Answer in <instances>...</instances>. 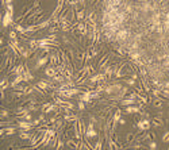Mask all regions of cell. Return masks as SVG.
<instances>
[{"mask_svg":"<svg viewBox=\"0 0 169 150\" xmlns=\"http://www.w3.org/2000/svg\"><path fill=\"white\" fill-rule=\"evenodd\" d=\"M18 127H19V131H30V130H33V123L30 122V120H18Z\"/></svg>","mask_w":169,"mask_h":150,"instance_id":"1","label":"cell"},{"mask_svg":"<svg viewBox=\"0 0 169 150\" xmlns=\"http://www.w3.org/2000/svg\"><path fill=\"white\" fill-rule=\"evenodd\" d=\"M49 61H50V54H46V56L41 57V58L37 61V64H35V66H34V69H39V68H42L43 65L49 64Z\"/></svg>","mask_w":169,"mask_h":150,"instance_id":"2","label":"cell"},{"mask_svg":"<svg viewBox=\"0 0 169 150\" xmlns=\"http://www.w3.org/2000/svg\"><path fill=\"white\" fill-rule=\"evenodd\" d=\"M12 15H14V12H9V11H7V12L3 15V26H4V27L12 24Z\"/></svg>","mask_w":169,"mask_h":150,"instance_id":"3","label":"cell"},{"mask_svg":"<svg viewBox=\"0 0 169 150\" xmlns=\"http://www.w3.org/2000/svg\"><path fill=\"white\" fill-rule=\"evenodd\" d=\"M93 122L92 123H89L88 126H87V132H85V137H88V138H93V137L98 135V132L93 130Z\"/></svg>","mask_w":169,"mask_h":150,"instance_id":"4","label":"cell"},{"mask_svg":"<svg viewBox=\"0 0 169 150\" xmlns=\"http://www.w3.org/2000/svg\"><path fill=\"white\" fill-rule=\"evenodd\" d=\"M80 100H83L85 103H92V96H91V91L89 89H87L85 92H83L80 95Z\"/></svg>","mask_w":169,"mask_h":150,"instance_id":"5","label":"cell"},{"mask_svg":"<svg viewBox=\"0 0 169 150\" xmlns=\"http://www.w3.org/2000/svg\"><path fill=\"white\" fill-rule=\"evenodd\" d=\"M45 75L49 76V77H54L56 75H58V72H57L56 66H50V65H49L46 69H45Z\"/></svg>","mask_w":169,"mask_h":150,"instance_id":"6","label":"cell"},{"mask_svg":"<svg viewBox=\"0 0 169 150\" xmlns=\"http://www.w3.org/2000/svg\"><path fill=\"white\" fill-rule=\"evenodd\" d=\"M22 81H24V76L23 75H16V76H15V79L12 80V83H11V87H15V85L20 84Z\"/></svg>","mask_w":169,"mask_h":150,"instance_id":"7","label":"cell"},{"mask_svg":"<svg viewBox=\"0 0 169 150\" xmlns=\"http://www.w3.org/2000/svg\"><path fill=\"white\" fill-rule=\"evenodd\" d=\"M125 111L127 114H134V112H139L141 108L137 107V106H127V108H125Z\"/></svg>","mask_w":169,"mask_h":150,"instance_id":"8","label":"cell"},{"mask_svg":"<svg viewBox=\"0 0 169 150\" xmlns=\"http://www.w3.org/2000/svg\"><path fill=\"white\" fill-rule=\"evenodd\" d=\"M66 122H76V120H79V116L75 115V114H66L65 116H64Z\"/></svg>","mask_w":169,"mask_h":150,"instance_id":"9","label":"cell"},{"mask_svg":"<svg viewBox=\"0 0 169 150\" xmlns=\"http://www.w3.org/2000/svg\"><path fill=\"white\" fill-rule=\"evenodd\" d=\"M37 24H38V28H39V30H42V28H45V27H47V26H50V24H52V19L49 18V19L43 20V22H39V23H37Z\"/></svg>","mask_w":169,"mask_h":150,"instance_id":"10","label":"cell"},{"mask_svg":"<svg viewBox=\"0 0 169 150\" xmlns=\"http://www.w3.org/2000/svg\"><path fill=\"white\" fill-rule=\"evenodd\" d=\"M85 54H87V53H80V52L76 53V60H77L79 64H81V65L85 62Z\"/></svg>","mask_w":169,"mask_h":150,"instance_id":"11","label":"cell"},{"mask_svg":"<svg viewBox=\"0 0 169 150\" xmlns=\"http://www.w3.org/2000/svg\"><path fill=\"white\" fill-rule=\"evenodd\" d=\"M38 87L41 89H43V91H46V89H50V85H49V83H47L46 80H41L39 83H38Z\"/></svg>","mask_w":169,"mask_h":150,"instance_id":"12","label":"cell"},{"mask_svg":"<svg viewBox=\"0 0 169 150\" xmlns=\"http://www.w3.org/2000/svg\"><path fill=\"white\" fill-rule=\"evenodd\" d=\"M135 103V99H133V97H129L127 99H123L122 101H120V104H123V106H133V104Z\"/></svg>","mask_w":169,"mask_h":150,"instance_id":"13","label":"cell"},{"mask_svg":"<svg viewBox=\"0 0 169 150\" xmlns=\"http://www.w3.org/2000/svg\"><path fill=\"white\" fill-rule=\"evenodd\" d=\"M84 18H85V14H84V9H83V8L79 9V11H76V19H77L79 22L84 20Z\"/></svg>","mask_w":169,"mask_h":150,"instance_id":"14","label":"cell"},{"mask_svg":"<svg viewBox=\"0 0 169 150\" xmlns=\"http://www.w3.org/2000/svg\"><path fill=\"white\" fill-rule=\"evenodd\" d=\"M15 30H16L19 34H22V35H26V27H23L22 24H15Z\"/></svg>","mask_w":169,"mask_h":150,"instance_id":"15","label":"cell"},{"mask_svg":"<svg viewBox=\"0 0 169 150\" xmlns=\"http://www.w3.org/2000/svg\"><path fill=\"white\" fill-rule=\"evenodd\" d=\"M15 132H16V128L12 126H5V134L7 135H14Z\"/></svg>","mask_w":169,"mask_h":150,"instance_id":"16","label":"cell"},{"mask_svg":"<svg viewBox=\"0 0 169 150\" xmlns=\"http://www.w3.org/2000/svg\"><path fill=\"white\" fill-rule=\"evenodd\" d=\"M19 137H20L22 139H24V141H26V139L28 141V139L31 138V135L28 134V131H19Z\"/></svg>","mask_w":169,"mask_h":150,"instance_id":"17","label":"cell"},{"mask_svg":"<svg viewBox=\"0 0 169 150\" xmlns=\"http://www.w3.org/2000/svg\"><path fill=\"white\" fill-rule=\"evenodd\" d=\"M8 37H9V39H18V31H16V30H14V31H9Z\"/></svg>","mask_w":169,"mask_h":150,"instance_id":"18","label":"cell"},{"mask_svg":"<svg viewBox=\"0 0 169 150\" xmlns=\"http://www.w3.org/2000/svg\"><path fill=\"white\" fill-rule=\"evenodd\" d=\"M162 142H165V143H169V131L166 130V131L162 134Z\"/></svg>","mask_w":169,"mask_h":150,"instance_id":"19","label":"cell"},{"mask_svg":"<svg viewBox=\"0 0 169 150\" xmlns=\"http://www.w3.org/2000/svg\"><path fill=\"white\" fill-rule=\"evenodd\" d=\"M85 101H83V100H80V101H79V104H77V107H79V110H80V111H84L85 110Z\"/></svg>","mask_w":169,"mask_h":150,"instance_id":"20","label":"cell"},{"mask_svg":"<svg viewBox=\"0 0 169 150\" xmlns=\"http://www.w3.org/2000/svg\"><path fill=\"white\" fill-rule=\"evenodd\" d=\"M102 142H103V139H99L98 143L93 146V149H102V147H103V143H102Z\"/></svg>","mask_w":169,"mask_h":150,"instance_id":"21","label":"cell"},{"mask_svg":"<svg viewBox=\"0 0 169 150\" xmlns=\"http://www.w3.org/2000/svg\"><path fill=\"white\" fill-rule=\"evenodd\" d=\"M125 81H126L127 85H135V80L134 79H126Z\"/></svg>","mask_w":169,"mask_h":150,"instance_id":"22","label":"cell"},{"mask_svg":"<svg viewBox=\"0 0 169 150\" xmlns=\"http://www.w3.org/2000/svg\"><path fill=\"white\" fill-rule=\"evenodd\" d=\"M139 100H141L142 103H147V101H149V99L146 97L145 95H141V96H139Z\"/></svg>","mask_w":169,"mask_h":150,"instance_id":"23","label":"cell"},{"mask_svg":"<svg viewBox=\"0 0 169 150\" xmlns=\"http://www.w3.org/2000/svg\"><path fill=\"white\" fill-rule=\"evenodd\" d=\"M156 147H157L156 141H150V143H149V149H156Z\"/></svg>","mask_w":169,"mask_h":150,"instance_id":"24","label":"cell"},{"mask_svg":"<svg viewBox=\"0 0 169 150\" xmlns=\"http://www.w3.org/2000/svg\"><path fill=\"white\" fill-rule=\"evenodd\" d=\"M130 77H131V79H134L137 81V80H138V72H133L131 75H130Z\"/></svg>","mask_w":169,"mask_h":150,"instance_id":"25","label":"cell"},{"mask_svg":"<svg viewBox=\"0 0 169 150\" xmlns=\"http://www.w3.org/2000/svg\"><path fill=\"white\" fill-rule=\"evenodd\" d=\"M64 147V142L61 139H58V143H57V149H62Z\"/></svg>","mask_w":169,"mask_h":150,"instance_id":"26","label":"cell"},{"mask_svg":"<svg viewBox=\"0 0 169 150\" xmlns=\"http://www.w3.org/2000/svg\"><path fill=\"white\" fill-rule=\"evenodd\" d=\"M87 1H88V0H79V4H80L81 7L84 8V7H85V4H87Z\"/></svg>","mask_w":169,"mask_h":150,"instance_id":"27","label":"cell"},{"mask_svg":"<svg viewBox=\"0 0 169 150\" xmlns=\"http://www.w3.org/2000/svg\"><path fill=\"white\" fill-rule=\"evenodd\" d=\"M7 9H8L9 12H14V7H12V4H7Z\"/></svg>","mask_w":169,"mask_h":150,"instance_id":"28","label":"cell"},{"mask_svg":"<svg viewBox=\"0 0 169 150\" xmlns=\"http://www.w3.org/2000/svg\"><path fill=\"white\" fill-rule=\"evenodd\" d=\"M7 118L8 116V112H7V111H5V110H3V111H1V118Z\"/></svg>","mask_w":169,"mask_h":150,"instance_id":"29","label":"cell"},{"mask_svg":"<svg viewBox=\"0 0 169 150\" xmlns=\"http://www.w3.org/2000/svg\"><path fill=\"white\" fill-rule=\"evenodd\" d=\"M119 124H120V126H125V124H126V120H125V119H120V120H119Z\"/></svg>","mask_w":169,"mask_h":150,"instance_id":"30","label":"cell"},{"mask_svg":"<svg viewBox=\"0 0 169 150\" xmlns=\"http://www.w3.org/2000/svg\"><path fill=\"white\" fill-rule=\"evenodd\" d=\"M39 119H41V122H45L46 119H45V115H39Z\"/></svg>","mask_w":169,"mask_h":150,"instance_id":"31","label":"cell"},{"mask_svg":"<svg viewBox=\"0 0 169 150\" xmlns=\"http://www.w3.org/2000/svg\"><path fill=\"white\" fill-rule=\"evenodd\" d=\"M12 3V0H5V4H11Z\"/></svg>","mask_w":169,"mask_h":150,"instance_id":"32","label":"cell"},{"mask_svg":"<svg viewBox=\"0 0 169 150\" xmlns=\"http://www.w3.org/2000/svg\"><path fill=\"white\" fill-rule=\"evenodd\" d=\"M58 1H65V0H58Z\"/></svg>","mask_w":169,"mask_h":150,"instance_id":"33","label":"cell"}]
</instances>
